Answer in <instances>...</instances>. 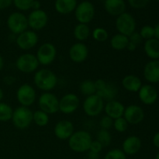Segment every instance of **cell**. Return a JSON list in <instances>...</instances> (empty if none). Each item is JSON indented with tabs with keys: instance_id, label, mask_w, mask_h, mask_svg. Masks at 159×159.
Wrapping results in <instances>:
<instances>
[{
	"instance_id": "9",
	"label": "cell",
	"mask_w": 159,
	"mask_h": 159,
	"mask_svg": "<svg viewBox=\"0 0 159 159\" xmlns=\"http://www.w3.org/2000/svg\"><path fill=\"white\" fill-rule=\"evenodd\" d=\"M38 106L48 115L54 114L59 111V99L51 92H44L39 96Z\"/></svg>"
},
{
	"instance_id": "37",
	"label": "cell",
	"mask_w": 159,
	"mask_h": 159,
	"mask_svg": "<svg viewBox=\"0 0 159 159\" xmlns=\"http://www.w3.org/2000/svg\"><path fill=\"white\" fill-rule=\"evenodd\" d=\"M34 0H12L14 6L21 11L29 10L32 8Z\"/></svg>"
},
{
	"instance_id": "11",
	"label": "cell",
	"mask_w": 159,
	"mask_h": 159,
	"mask_svg": "<svg viewBox=\"0 0 159 159\" xmlns=\"http://www.w3.org/2000/svg\"><path fill=\"white\" fill-rule=\"evenodd\" d=\"M116 29L119 34L129 37L136 30V21L131 14L124 12L116 20Z\"/></svg>"
},
{
	"instance_id": "25",
	"label": "cell",
	"mask_w": 159,
	"mask_h": 159,
	"mask_svg": "<svg viewBox=\"0 0 159 159\" xmlns=\"http://www.w3.org/2000/svg\"><path fill=\"white\" fill-rule=\"evenodd\" d=\"M144 50L149 58L152 60H158L159 58V40L155 38L146 40Z\"/></svg>"
},
{
	"instance_id": "38",
	"label": "cell",
	"mask_w": 159,
	"mask_h": 159,
	"mask_svg": "<svg viewBox=\"0 0 159 159\" xmlns=\"http://www.w3.org/2000/svg\"><path fill=\"white\" fill-rule=\"evenodd\" d=\"M113 120L110 118V116H102L99 120V127L100 129H104V130H110L111 127H113Z\"/></svg>"
},
{
	"instance_id": "23",
	"label": "cell",
	"mask_w": 159,
	"mask_h": 159,
	"mask_svg": "<svg viewBox=\"0 0 159 159\" xmlns=\"http://www.w3.org/2000/svg\"><path fill=\"white\" fill-rule=\"evenodd\" d=\"M123 88L130 93H138L142 86V82L138 76L134 75H127L121 81Z\"/></svg>"
},
{
	"instance_id": "21",
	"label": "cell",
	"mask_w": 159,
	"mask_h": 159,
	"mask_svg": "<svg viewBox=\"0 0 159 159\" xmlns=\"http://www.w3.org/2000/svg\"><path fill=\"white\" fill-rule=\"evenodd\" d=\"M125 107L124 104L120 101L114 99V100L107 102L104 105V111L107 116H110L113 120L117 119L119 117H122L124 116Z\"/></svg>"
},
{
	"instance_id": "13",
	"label": "cell",
	"mask_w": 159,
	"mask_h": 159,
	"mask_svg": "<svg viewBox=\"0 0 159 159\" xmlns=\"http://www.w3.org/2000/svg\"><path fill=\"white\" fill-rule=\"evenodd\" d=\"M75 15L79 23L88 24L94 18V6L89 1L82 2L76 6L75 9Z\"/></svg>"
},
{
	"instance_id": "52",
	"label": "cell",
	"mask_w": 159,
	"mask_h": 159,
	"mask_svg": "<svg viewBox=\"0 0 159 159\" xmlns=\"http://www.w3.org/2000/svg\"><path fill=\"white\" fill-rule=\"evenodd\" d=\"M1 25H2V21H1V20H0V26H1Z\"/></svg>"
},
{
	"instance_id": "18",
	"label": "cell",
	"mask_w": 159,
	"mask_h": 159,
	"mask_svg": "<svg viewBox=\"0 0 159 159\" xmlns=\"http://www.w3.org/2000/svg\"><path fill=\"white\" fill-rule=\"evenodd\" d=\"M75 132L74 124L68 120H61L55 124L54 127V134L56 138L61 141H66Z\"/></svg>"
},
{
	"instance_id": "34",
	"label": "cell",
	"mask_w": 159,
	"mask_h": 159,
	"mask_svg": "<svg viewBox=\"0 0 159 159\" xmlns=\"http://www.w3.org/2000/svg\"><path fill=\"white\" fill-rule=\"evenodd\" d=\"M128 127L129 124L124 116L113 120V127L118 133H124V132H126Z\"/></svg>"
},
{
	"instance_id": "48",
	"label": "cell",
	"mask_w": 159,
	"mask_h": 159,
	"mask_svg": "<svg viewBox=\"0 0 159 159\" xmlns=\"http://www.w3.org/2000/svg\"><path fill=\"white\" fill-rule=\"evenodd\" d=\"M154 30H155V38L159 40V23L155 25Z\"/></svg>"
},
{
	"instance_id": "12",
	"label": "cell",
	"mask_w": 159,
	"mask_h": 159,
	"mask_svg": "<svg viewBox=\"0 0 159 159\" xmlns=\"http://www.w3.org/2000/svg\"><path fill=\"white\" fill-rule=\"evenodd\" d=\"M38 41L39 37L37 33L31 30H26L16 36L15 43L20 49L27 51L35 48Z\"/></svg>"
},
{
	"instance_id": "6",
	"label": "cell",
	"mask_w": 159,
	"mask_h": 159,
	"mask_svg": "<svg viewBox=\"0 0 159 159\" xmlns=\"http://www.w3.org/2000/svg\"><path fill=\"white\" fill-rule=\"evenodd\" d=\"M96 95L102 98L104 102L114 100L118 95V88L113 82H108L102 79L95 81Z\"/></svg>"
},
{
	"instance_id": "14",
	"label": "cell",
	"mask_w": 159,
	"mask_h": 159,
	"mask_svg": "<svg viewBox=\"0 0 159 159\" xmlns=\"http://www.w3.org/2000/svg\"><path fill=\"white\" fill-rule=\"evenodd\" d=\"M80 105V100L75 93H69L59 99V111L63 114L69 115L75 113Z\"/></svg>"
},
{
	"instance_id": "4",
	"label": "cell",
	"mask_w": 159,
	"mask_h": 159,
	"mask_svg": "<svg viewBox=\"0 0 159 159\" xmlns=\"http://www.w3.org/2000/svg\"><path fill=\"white\" fill-rule=\"evenodd\" d=\"M15 65L17 70L20 72L30 74L37 71L40 64L35 54L31 53H24L17 57Z\"/></svg>"
},
{
	"instance_id": "40",
	"label": "cell",
	"mask_w": 159,
	"mask_h": 159,
	"mask_svg": "<svg viewBox=\"0 0 159 159\" xmlns=\"http://www.w3.org/2000/svg\"><path fill=\"white\" fill-rule=\"evenodd\" d=\"M102 148H103V146L102 145V144L100 142H99L97 140H95V141L93 140L91 144H90V148L89 151L92 152H94V153L99 154L102 152Z\"/></svg>"
},
{
	"instance_id": "30",
	"label": "cell",
	"mask_w": 159,
	"mask_h": 159,
	"mask_svg": "<svg viewBox=\"0 0 159 159\" xmlns=\"http://www.w3.org/2000/svg\"><path fill=\"white\" fill-rule=\"evenodd\" d=\"M50 117L49 115L41 110H37L35 112H33V122L38 127H46L49 124Z\"/></svg>"
},
{
	"instance_id": "46",
	"label": "cell",
	"mask_w": 159,
	"mask_h": 159,
	"mask_svg": "<svg viewBox=\"0 0 159 159\" xmlns=\"http://www.w3.org/2000/svg\"><path fill=\"white\" fill-rule=\"evenodd\" d=\"M137 48H138V46H137V45H135L134 43H131V42L129 41V43H128V44H127V48H126V49L128 50L129 51H134L135 50L137 49Z\"/></svg>"
},
{
	"instance_id": "35",
	"label": "cell",
	"mask_w": 159,
	"mask_h": 159,
	"mask_svg": "<svg viewBox=\"0 0 159 159\" xmlns=\"http://www.w3.org/2000/svg\"><path fill=\"white\" fill-rule=\"evenodd\" d=\"M104 159H127V155L122 149L113 148L106 154Z\"/></svg>"
},
{
	"instance_id": "1",
	"label": "cell",
	"mask_w": 159,
	"mask_h": 159,
	"mask_svg": "<svg viewBox=\"0 0 159 159\" xmlns=\"http://www.w3.org/2000/svg\"><path fill=\"white\" fill-rule=\"evenodd\" d=\"M34 83L40 90L51 92L57 84V77L55 73L48 68H41L34 72Z\"/></svg>"
},
{
	"instance_id": "8",
	"label": "cell",
	"mask_w": 159,
	"mask_h": 159,
	"mask_svg": "<svg viewBox=\"0 0 159 159\" xmlns=\"http://www.w3.org/2000/svg\"><path fill=\"white\" fill-rule=\"evenodd\" d=\"M105 102L98 95L94 94L85 97L82 103V109L85 114L90 117H95L101 114L104 110Z\"/></svg>"
},
{
	"instance_id": "43",
	"label": "cell",
	"mask_w": 159,
	"mask_h": 159,
	"mask_svg": "<svg viewBox=\"0 0 159 159\" xmlns=\"http://www.w3.org/2000/svg\"><path fill=\"white\" fill-rule=\"evenodd\" d=\"M12 3V0H0V10L7 9Z\"/></svg>"
},
{
	"instance_id": "15",
	"label": "cell",
	"mask_w": 159,
	"mask_h": 159,
	"mask_svg": "<svg viewBox=\"0 0 159 159\" xmlns=\"http://www.w3.org/2000/svg\"><path fill=\"white\" fill-rule=\"evenodd\" d=\"M28 26L31 30L39 31L43 30L48 23V16L42 9L33 10L27 17Z\"/></svg>"
},
{
	"instance_id": "17",
	"label": "cell",
	"mask_w": 159,
	"mask_h": 159,
	"mask_svg": "<svg viewBox=\"0 0 159 159\" xmlns=\"http://www.w3.org/2000/svg\"><path fill=\"white\" fill-rule=\"evenodd\" d=\"M144 111L140 106L131 104L125 107L124 117L129 124V125H138L141 124L144 119Z\"/></svg>"
},
{
	"instance_id": "5",
	"label": "cell",
	"mask_w": 159,
	"mask_h": 159,
	"mask_svg": "<svg viewBox=\"0 0 159 159\" xmlns=\"http://www.w3.org/2000/svg\"><path fill=\"white\" fill-rule=\"evenodd\" d=\"M57 54V48L52 43L44 42L39 47L35 55L40 65L48 66L55 61Z\"/></svg>"
},
{
	"instance_id": "26",
	"label": "cell",
	"mask_w": 159,
	"mask_h": 159,
	"mask_svg": "<svg viewBox=\"0 0 159 159\" xmlns=\"http://www.w3.org/2000/svg\"><path fill=\"white\" fill-rule=\"evenodd\" d=\"M77 6L76 0H56L54 7L60 14H69L75 9Z\"/></svg>"
},
{
	"instance_id": "50",
	"label": "cell",
	"mask_w": 159,
	"mask_h": 159,
	"mask_svg": "<svg viewBox=\"0 0 159 159\" xmlns=\"http://www.w3.org/2000/svg\"><path fill=\"white\" fill-rule=\"evenodd\" d=\"M3 98H4V92H3V90L0 88V102H2Z\"/></svg>"
},
{
	"instance_id": "28",
	"label": "cell",
	"mask_w": 159,
	"mask_h": 159,
	"mask_svg": "<svg viewBox=\"0 0 159 159\" xmlns=\"http://www.w3.org/2000/svg\"><path fill=\"white\" fill-rule=\"evenodd\" d=\"M73 35L78 42H84L91 35V30L88 24L79 23L76 25L73 30Z\"/></svg>"
},
{
	"instance_id": "24",
	"label": "cell",
	"mask_w": 159,
	"mask_h": 159,
	"mask_svg": "<svg viewBox=\"0 0 159 159\" xmlns=\"http://www.w3.org/2000/svg\"><path fill=\"white\" fill-rule=\"evenodd\" d=\"M104 8L109 14L118 16L125 12L126 4L124 0H105Z\"/></svg>"
},
{
	"instance_id": "29",
	"label": "cell",
	"mask_w": 159,
	"mask_h": 159,
	"mask_svg": "<svg viewBox=\"0 0 159 159\" xmlns=\"http://www.w3.org/2000/svg\"><path fill=\"white\" fill-rule=\"evenodd\" d=\"M79 90L81 93L85 97L92 96L96 93V88L95 81L91 80V79H86L81 82L79 85Z\"/></svg>"
},
{
	"instance_id": "51",
	"label": "cell",
	"mask_w": 159,
	"mask_h": 159,
	"mask_svg": "<svg viewBox=\"0 0 159 159\" xmlns=\"http://www.w3.org/2000/svg\"><path fill=\"white\" fill-rule=\"evenodd\" d=\"M155 159H159V152L158 154H157L156 156H155Z\"/></svg>"
},
{
	"instance_id": "36",
	"label": "cell",
	"mask_w": 159,
	"mask_h": 159,
	"mask_svg": "<svg viewBox=\"0 0 159 159\" xmlns=\"http://www.w3.org/2000/svg\"><path fill=\"white\" fill-rule=\"evenodd\" d=\"M139 34L142 39H144L146 40L155 38V30H154V27L149 26V25L143 26L140 30Z\"/></svg>"
},
{
	"instance_id": "7",
	"label": "cell",
	"mask_w": 159,
	"mask_h": 159,
	"mask_svg": "<svg viewBox=\"0 0 159 159\" xmlns=\"http://www.w3.org/2000/svg\"><path fill=\"white\" fill-rule=\"evenodd\" d=\"M6 24L11 34L16 36L26 31L29 28L27 17L20 12L11 13L8 17Z\"/></svg>"
},
{
	"instance_id": "53",
	"label": "cell",
	"mask_w": 159,
	"mask_h": 159,
	"mask_svg": "<svg viewBox=\"0 0 159 159\" xmlns=\"http://www.w3.org/2000/svg\"><path fill=\"white\" fill-rule=\"evenodd\" d=\"M156 1H159V0H156Z\"/></svg>"
},
{
	"instance_id": "22",
	"label": "cell",
	"mask_w": 159,
	"mask_h": 159,
	"mask_svg": "<svg viewBox=\"0 0 159 159\" xmlns=\"http://www.w3.org/2000/svg\"><path fill=\"white\" fill-rule=\"evenodd\" d=\"M144 77L150 83L159 82V60H152L144 68Z\"/></svg>"
},
{
	"instance_id": "20",
	"label": "cell",
	"mask_w": 159,
	"mask_h": 159,
	"mask_svg": "<svg viewBox=\"0 0 159 159\" xmlns=\"http://www.w3.org/2000/svg\"><path fill=\"white\" fill-rule=\"evenodd\" d=\"M142 142L140 138L135 135H130L125 138L122 144V151L126 155H134L141 150Z\"/></svg>"
},
{
	"instance_id": "47",
	"label": "cell",
	"mask_w": 159,
	"mask_h": 159,
	"mask_svg": "<svg viewBox=\"0 0 159 159\" xmlns=\"http://www.w3.org/2000/svg\"><path fill=\"white\" fill-rule=\"evenodd\" d=\"M40 2L37 1V0H34V2H33L32 8H31V9H33L34 10H37V9H40Z\"/></svg>"
},
{
	"instance_id": "42",
	"label": "cell",
	"mask_w": 159,
	"mask_h": 159,
	"mask_svg": "<svg viewBox=\"0 0 159 159\" xmlns=\"http://www.w3.org/2000/svg\"><path fill=\"white\" fill-rule=\"evenodd\" d=\"M16 82V79L14 76L12 75H6L3 78V83L5 85H8V86H10L12 85Z\"/></svg>"
},
{
	"instance_id": "33",
	"label": "cell",
	"mask_w": 159,
	"mask_h": 159,
	"mask_svg": "<svg viewBox=\"0 0 159 159\" xmlns=\"http://www.w3.org/2000/svg\"><path fill=\"white\" fill-rule=\"evenodd\" d=\"M92 37L97 42L106 41L109 38V34L105 28L96 27L92 31Z\"/></svg>"
},
{
	"instance_id": "2",
	"label": "cell",
	"mask_w": 159,
	"mask_h": 159,
	"mask_svg": "<svg viewBox=\"0 0 159 159\" xmlns=\"http://www.w3.org/2000/svg\"><path fill=\"white\" fill-rule=\"evenodd\" d=\"M93 141L89 132L85 130L75 131L73 134L68 140L70 149L76 153H84L89 152Z\"/></svg>"
},
{
	"instance_id": "16",
	"label": "cell",
	"mask_w": 159,
	"mask_h": 159,
	"mask_svg": "<svg viewBox=\"0 0 159 159\" xmlns=\"http://www.w3.org/2000/svg\"><path fill=\"white\" fill-rule=\"evenodd\" d=\"M70 60L76 64L83 63L89 57V48L83 42H76L68 50Z\"/></svg>"
},
{
	"instance_id": "10",
	"label": "cell",
	"mask_w": 159,
	"mask_h": 159,
	"mask_svg": "<svg viewBox=\"0 0 159 159\" xmlns=\"http://www.w3.org/2000/svg\"><path fill=\"white\" fill-rule=\"evenodd\" d=\"M16 96L21 107H30L36 102L37 93L34 86L28 83H24L17 89Z\"/></svg>"
},
{
	"instance_id": "44",
	"label": "cell",
	"mask_w": 159,
	"mask_h": 159,
	"mask_svg": "<svg viewBox=\"0 0 159 159\" xmlns=\"http://www.w3.org/2000/svg\"><path fill=\"white\" fill-rule=\"evenodd\" d=\"M87 158L88 159H99V154L94 153L89 151L88 155H87Z\"/></svg>"
},
{
	"instance_id": "41",
	"label": "cell",
	"mask_w": 159,
	"mask_h": 159,
	"mask_svg": "<svg viewBox=\"0 0 159 159\" xmlns=\"http://www.w3.org/2000/svg\"><path fill=\"white\" fill-rule=\"evenodd\" d=\"M129 41L131 42V43H134L135 45L138 46L139 44H141V43L142 42V37L140 35L139 32H137V31H134L133 34H130L128 37Z\"/></svg>"
},
{
	"instance_id": "3",
	"label": "cell",
	"mask_w": 159,
	"mask_h": 159,
	"mask_svg": "<svg viewBox=\"0 0 159 159\" xmlns=\"http://www.w3.org/2000/svg\"><path fill=\"white\" fill-rule=\"evenodd\" d=\"M12 124L19 130H25L31 125L33 122V112L29 107H19L13 110L12 116Z\"/></svg>"
},
{
	"instance_id": "32",
	"label": "cell",
	"mask_w": 159,
	"mask_h": 159,
	"mask_svg": "<svg viewBox=\"0 0 159 159\" xmlns=\"http://www.w3.org/2000/svg\"><path fill=\"white\" fill-rule=\"evenodd\" d=\"M96 140L100 142L103 147H107L111 144L112 135L108 130L100 129L96 134Z\"/></svg>"
},
{
	"instance_id": "19",
	"label": "cell",
	"mask_w": 159,
	"mask_h": 159,
	"mask_svg": "<svg viewBox=\"0 0 159 159\" xmlns=\"http://www.w3.org/2000/svg\"><path fill=\"white\" fill-rule=\"evenodd\" d=\"M138 93V98L142 103L145 105H152L158 99V91L153 85L150 84L142 85Z\"/></svg>"
},
{
	"instance_id": "45",
	"label": "cell",
	"mask_w": 159,
	"mask_h": 159,
	"mask_svg": "<svg viewBox=\"0 0 159 159\" xmlns=\"http://www.w3.org/2000/svg\"><path fill=\"white\" fill-rule=\"evenodd\" d=\"M152 141H153L154 145L156 148H159V132H158V133H156L154 135Z\"/></svg>"
},
{
	"instance_id": "49",
	"label": "cell",
	"mask_w": 159,
	"mask_h": 159,
	"mask_svg": "<svg viewBox=\"0 0 159 159\" xmlns=\"http://www.w3.org/2000/svg\"><path fill=\"white\" fill-rule=\"evenodd\" d=\"M3 68H4V59L2 56L0 54V71L3 69Z\"/></svg>"
},
{
	"instance_id": "39",
	"label": "cell",
	"mask_w": 159,
	"mask_h": 159,
	"mask_svg": "<svg viewBox=\"0 0 159 159\" xmlns=\"http://www.w3.org/2000/svg\"><path fill=\"white\" fill-rule=\"evenodd\" d=\"M149 0H128V2L131 7L134 9H142L145 7Z\"/></svg>"
},
{
	"instance_id": "27",
	"label": "cell",
	"mask_w": 159,
	"mask_h": 159,
	"mask_svg": "<svg viewBox=\"0 0 159 159\" xmlns=\"http://www.w3.org/2000/svg\"><path fill=\"white\" fill-rule=\"evenodd\" d=\"M129 43L128 37L121 34H116L110 39V46L115 51H124Z\"/></svg>"
},
{
	"instance_id": "31",
	"label": "cell",
	"mask_w": 159,
	"mask_h": 159,
	"mask_svg": "<svg viewBox=\"0 0 159 159\" xmlns=\"http://www.w3.org/2000/svg\"><path fill=\"white\" fill-rule=\"evenodd\" d=\"M13 109L9 104L0 102V122H7L11 120Z\"/></svg>"
}]
</instances>
